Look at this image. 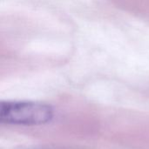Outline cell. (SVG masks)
Instances as JSON below:
<instances>
[{"label": "cell", "instance_id": "1", "mask_svg": "<svg viewBox=\"0 0 149 149\" xmlns=\"http://www.w3.org/2000/svg\"><path fill=\"white\" fill-rule=\"evenodd\" d=\"M53 117L52 108L45 104L31 101L0 103V121L15 125H41Z\"/></svg>", "mask_w": 149, "mask_h": 149}]
</instances>
